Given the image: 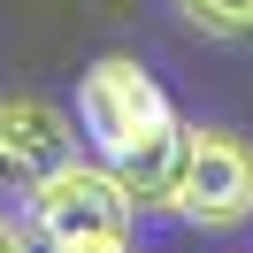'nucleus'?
<instances>
[{"mask_svg": "<svg viewBox=\"0 0 253 253\" xmlns=\"http://www.w3.org/2000/svg\"><path fill=\"white\" fill-rule=\"evenodd\" d=\"M77 123H84V138L100 146V161L130 184L138 207H176L192 123H176L169 92L146 77V62L100 54V62L84 69V84H77Z\"/></svg>", "mask_w": 253, "mask_h": 253, "instance_id": "nucleus-1", "label": "nucleus"}, {"mask_svg": "<svg viewBox=\"0 0 253 253\" xmlns=\"http://www.w3.org/2000/svg\"><path fill=\"white\" fill-rule=\"evenodd\" d=\"M169 215H184L192 230H238V222H253V138H238V130H192Z\"/></svg>", "mask_w": 253, "mask_h": 253, "instance_id": "nucleus-2", "label": "nucleus"}, {"mask_svg": "<svg viewBox=\"0 0 253 253\" xmlns=\"http://www.w3.org/2000/svg\"><path fill=\"white\" fill-rule=\"evenodd\" d=\"M130 215L138 200L108 161H69L31 192V230L46 238H130Z\"/></svg>", "mask_w": 253, "mask_h": 253, "instance_id": "nucleus-3", "label": "nucleus"}, {"mask_svg": "<svg viewBox=\"0 0 253 253\" xmlns=\"http://www.w3.org/2000/svg\"><path fill=\"white\" fill-rule=\"evenodd\" d=\"M77 161V130L54 100L39 92H0V192L31 200L54 169Z\"/></svg>", "mask_w": 253, "mask_h": 253, "instance_id": "nucleus-4", "label": "nucleus"}, {"mask_svg": "<svg viewBox=\"0 0 253 253\" xmlns=\"http://www.w3.org/2000/svg\"><path fill=\"white\" fill-rule=\"evenodd\" d=\"M176 8L207 39H253V0H176Z\"/></svg>", "mask_w": 253, "mask_h": 253, "instance_id": "nucleus-5", "label": "nucleus"}, {"mask_svg": "<svg viewBox=\"0 0 253 253\" xmlns=\"http://www.w3.org/2000/svg\"><path fill=\"white\" fill-rule=\"evenodd\" d=\"M23 253H130V238H46L23 222Z\"/></svg>", "mask_w": 253, "mask_h": 253, "instance_id": "nucleus-6", "label": "nucleus"}, {"mask_svg": "<svg viewBox=\"0 0 253 253\" xmlns=\"http://www.w3.org/2000/svg\"><path fill=\"white\" fill-rule=\"evenodd\" d=\"M0 253H23V238H16V222L0 215Z\"/></svg>", "mask_w": 253, "mask_h": 253, "instance_id": "nucleus-7", "label": "nucleus"}]
</instances>
